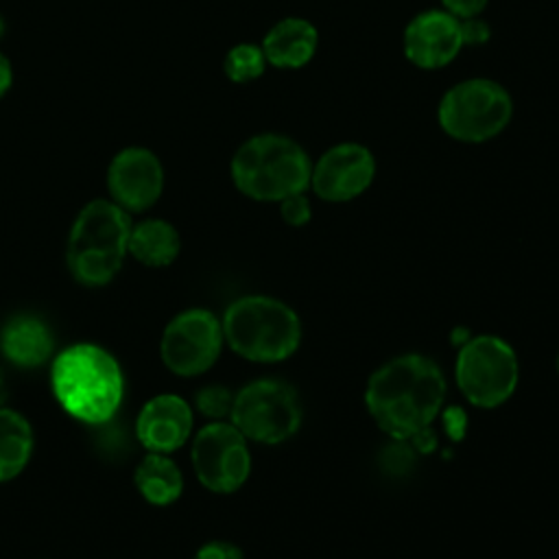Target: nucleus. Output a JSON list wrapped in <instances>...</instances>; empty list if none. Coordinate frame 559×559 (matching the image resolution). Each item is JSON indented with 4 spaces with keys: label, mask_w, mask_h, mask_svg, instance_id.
Wrapping results in <instances>:
<instances>
[{
    "label": "nucleus",
    "mask_w": 559,
    "mask_h": 559,
    "mask_svg": "<svg viewBox=\"0 0 559 559\" xmlns=\"http://www.w3.org/2000/svg\"><path fill=\"white\" fill-rule=\"evenodd\" d=\"M190 459L199 483L216 493L240 489L251 472L247 437L231 421L203 426L194 435Z\"/></svg>",
    "instance_id": "nucleus-9"
},
{
    "label": "nucleus",
    "mask_w": 559,
    "mask_h": 559,
    "mask_svg": "<svg viewBox=\"0 0 559 559\" xmlns=\"http://www.w3.org/2000/svg\"><path fill=\"white\" fill-rule=\"evenodd\" d=\"M197 411L214 421H223L231 415L234 406V393L223 384H207L203 386L194 397Z\"/></svg>",
    "instance_id": "nucleus-21"
},
{
    "label": "nucleus",
    "mask_w": 559,
    "mask_h": 559,
    "mask_svg": "<svg viewBox=\"0 0 559 559\" xmlns=\"http://www.w3.org/2000/svg\"><path fill=\"white\" fill-rule=\"evenodd\" d=\"M4 28H7V26H4V17L0 15V39H2V35H4Z\"/></svg>",
    "instance_id": "nucleus-28"
},
{
    "label": "nucleus",
    "mask_w": 559,
    "mask_h": 559,
    "mask_svg": "<svg viewBox=\"0 0 559 559\" xmlns=\"http://www.w3.org/2000/svg\"><path fill=\"white\" fill-rule=\"evenodd\" d=\"M0 349L4 358L22 369L41 367L50 360L55 349V336L50 328L31 314L13 317L0 332Z\"/></svg>",
    "instance_id": "nucleus-16"
},
{
    "label": "nucleus",
    "mask_w": 559,
    "mask_h": 559,
    "mask_svg": "<svg viewBox=\"0 0 559 559\" xmlns=\"http://www.w3.org/2000/svg\"><path fill=\"white\" fill-rule=\"evenodd\" d=\"M4 400V378H2V369H0V402Z\"/></svg>",
    "instance_id": "nucleus-27"
},
{
    "label": "nucleus",
    "mask_w": 559,
    "mask_h": 559,
    "mask_svg": "<svg viewBox=\"0 0 559 559\" xmlns=\"http://www.w3.org/2000/svg\"><path fill=\"white\" fill-rule=\"evenodd\" d=\"M50 386L59 406L83 424H107L124 397L118 360L96 343H74L50 367Z\"/></svg>",
    "instance_id": "nucleus-2"
},
{
    "label": "nucleus",
    "mask_w": 559,
    "mask_h": 559,
    "mask_svg": "<svg viewBox=\"0 0 559 559\" xmlns=\"http://www.w3.org/2000/svg\"><path fill=\"white\" fill-rule=\"evenodd\" d=\"M376 177L371 151L356 142H343L328 148L312 164L310 186L323 201L341 203L360 197Z\"/></svg>",
    "instance_id": "nucleus-12"
},
{
    "label": "nucleus",
    "mask_w": 559,
    "mask_h": 559,
    "mask_svg": "<svg viewBox=\"0 0 559 559\" xmlns=\"http://www.w3.org/2000/svg\"><path fill=\"white\" fill-rule=\"evenodd\" d=\"M264 68H266V57L262 52V46L247 44V41L229 48L223 61V70L227 79L234 83H249L262 76Z\"/></svg>",
    "instance_id": "nucleus-20"
},
{
    "label": "nucleus",
    "mask_w": 559,
    "mask_h": 559,
    "mask_svg": "<svg viewBox=\"0 0 559 559\" xmlns=\"http://www.w3.org/2000/svg\"><path fill=\"white\" fill-rule=\"evenodd\" d=\"M511 116L509 92L491 79H467L452 85L437 107V122L445 135L469 144L496 138Z\"/></svg>",
    "instance_id": "nucleus-6"
},
{
    "label": "nucleus",
    "mask_w": 559,
    "mask_h": 559,
    "mask_svg": "<svg viewBox=\"0 0 559 559\" xmlns=\"http://www.w3.org/2000/svg\"><path fill=\"white\" fill-rule=\"evenodd\" d=\"M461 33H463V44H483L489 39V26L480 17L461 20Z\"/></svg>",
    "instance_id": "nucleus-25"
},
{
    "label": "nucleus",
    "mask_w": 559,
    "mask_h": 559,
    "mask_svg": "<svg viewBox=\"0 0 559 559\" xmlns=\"http://www.w3.org/2000/svg\"><path fill=\"white\" fill-rule=\"evenodd\" d=\"M131 216L111 199H94L76 214L66 247L70 275L83 286L109 284L127 255Z\"/></svg>",
    "instance_id": "nucleus-3"
},
{
    "label": "nucleus",
    "mask_w": 559,
    "mask_h": 559,
    "mask_svg": "<svg viewBox=\"0 0 559 559\" xmlns=\"http://www.w3.org/2000/svg\"><path fill=\"white\" fill-rule=\"evenodd\" d=\"M319 44L317 28L304 17H284L262 39V52L266 63L284 70H297L306 66Z\"/></svg>",
    "instance_id": "nucleus-15"
},
{
    "label": "nucleus",
    "mask_w": 559,
    "mask_h": 559,
    "mask_svg": "<svg viewBox=\"0 0 559 559\" xmlns=\"http://www.w3.org/2000/svg\"><path fill=\"white\" fill-rule=\"evenodd\" d=\"M280 212H282V218L293 225V227H301L310 221L312 216V210H310V201L304 192H297V194H290L286 197L284 201H280Z\"/></svg>",
    "instance_id": "nucleus-22"
},
{
    "label": "nucleus",
    "mask_w": 559,
    "mask_h": 559,
    "mask_svg": "<svg viewBox=\"0 0 559 559\" xmlns=\"http://www.w3.org/2000/svg\"><path fill=\"white\" fill-rule=\"evenodd\" d=\"M109 199L122 210L144 212L157 203L164 190V166L146 146L118 151L107 166Z\"/></svg>",
    "instance_id": "nucleus-11"
},
{
    "label": "nucleus",
    "mask_w": 559,
    "mask_h": 559,
    "mask_svg": "<svg viewBox=\"0 0 559 559\" xmlns=\"http://www.w3.org/2000/svg\"><path fill=\"white\" fill-rule=\"evenodd\" d=\"M35 445L28 419L7 406H0V483L22 474Z\"/></svg>",
    "instance_id": "nucleus-19"
},
{
    "label": "nucleus",
    "mask_w": 559,
    "mask_h": 559,
    "mask_svg": "<svg viewBox=\"0 0 559 559\" xmlns=\"http://www.w3.org/2000/svg\"><path fill=\"white\" fill-rule=\"evenodd\" d=\"M441 2L445 7L443 11H448L450 15L459 17V20L476 17L487 7V0H441Z\"/></svg>",
    "instance_id": "nucleus-24"
},
{
    "label": "nucleus",
    "mask_w": 559,
    "mask_h": 559,
    "mask_svg": "<svg viewBox=\"0 0 559 559\" xmlns=\"http://www.w3.org/2000/svg\"><path fill=\"white\" fill-rule=\"evenodd\" d=\"M229 419L247 439L275 445L297 432L301 402L288 382L262 378L234 395Z\"/></svg>",
    "instance_id": "nucleus-8"
},
{
    "label": "nucleus",
    "mask_w": 559,
    "mask_h": 559,
    "mask_svg": "<svg viewBox=\"0 0 559 559\" xmlns=\"http://www.w3.org/2000/svg\"><path fill=\"white\" fill-rule=\"evenodd\" d=\"M557 371H559V354H557Z\"/></svg>",
    "instance_id": "nucleus-29"
},
{
    "label": "nucleus",
    "mask_w": 559,
    "mask_h": 559,
    "mask_svg": "<svg viewBox=\"0 0 559 559\" xmlns=\"http://www.w3.org/2000/svg\"><path fill=\"white\" fill-rule=\"evenodd\" d=\"M463 48L461 20L443 9L415 15L404 28V55L421 70H437L456 59Z\"/></svg>",
    "instance_id": "nucleus-13"
},
{
    "label": "nucleus",
    "mask_w": 559,
    "mask_h": 559,
    "mask_svg": "<svg viewBox=\"0 0 559 559\" xmlns=\"http://www.w3.org/2000/svg\"><path fill=\"white\" fill-rule=\"evenodd\" d=\"M13 85V66L4 52H0V98L11 90Z\"/></svg>",
    "instance_id": "nucleus-26"
},
{
    "label": "nucleus",
    "mask_w": 559,
    "mask_h": 559,
    "mask_svg": "<svg viewBox=\"0 0 559 559\" xmlns=\"http://www.w3.org/2000/svg\"><path fill=\"white\" fill-rule=\"evenodd\" d=\"M181 238L175 225L164 218H144L131 225L127 253L144 266L162 269L177 260Z\"/></svg>",
    "instance_id": "nucleus-17"
},
{
    "label": "nucleus",
    "mask_w": 559,
    "mask_h": 559,
    "mask_svg": "<svg viewBox=\"0 0 559 559\" xmlns=\"http://www.w3.org/2000/svg\"><path fill=\"white\" fill-rule=\"evenodd\" d=\"M445 397V380L435 360L404 354L371 373L365 404L373 421L393 439H415L428 430Z\"/></svg>",
    "instance_id": "nucleus-1"
},
{
    "label": "nucleus",
    "mask_w": 559,
    "mask_h": 559,
    "mask_svg": "<svg viewBox=\"0 0 559 559\" xmlns=\"http://www.w3.org/2000/svg\"><path fill=\"white\" fill-rule=\"evenodd\" d=\"M456 384L463 395L480 408L504 404L518 386V356L513 347L491 334L463 343L454 365Z\"/></svg>",
    "instance_id": "nucleus-7"
},
{
    "label": "nucleus",
    "mask_w": 559,
    "mask_h": 559,
    "mask_svg": "<svg viewBox=\"0 0 559 559\" xmlns=\"http://www.w3.org/2000/svg\"><path fill=\"white\" fill-rule=\"evenodd\" d=\"M192 424L194 415L190 404L175 393H162L142 406L135 435L148 452L170 454L190 439Z\"/></svg>",
    "instance_id": "nucleus-14"
},
{
    "label": "nucleus",
    "mask_w": 559,
    "mask_h": 559,
    "mask_svg": "<svg viewBox=\"0 0 559 559\" xmlns=\"http://www.w3.org/2000/svg\"><path fill=\"white\" fill-rule=\"evenodd\" d=\"M225 343L253 362H280L293 356L301 341L297 312L280 299L247 295L231 301L221 319Z\"/></svg>",
    "instance_id": "nucleus-5"
},
{
    "label": "nucleus",
    "mask_w": 559,
    "mask_h": 559,
    "mask_svg": "<svg viewBox=\"0 0 559 559\" xmlns=\"http://www.w3.org/2000/svg\"><path fill=\"white\" fill-rule=\"evenodd\" d=\"M133 483L140 496L155 504L166 507L179 500L183 491V474L177 463L162 452H148L133 472Z\"/></svg>",
    "instance_id": "nucleus-18"
},
{
    "label": "nucleus",
    "mask_w": 559,
    "mask_h": 559,
    "mask_svg": "<svg viewBox=\"0 0 559 559\" xmlns=\"http://www.w3.org/2000/svg\"><path fill=\"white\" fill-rule=\"evenodd\" d=\"M234 186L253 201H284L306 192L312 162L301 144L282 133H260L238 146L231 157Z\"/></svg>",
    "instance_id": "nucleus-4"
},
{
    "label": "nucleus",
    "mask_w": 559,
    "mask_h": 559,
    "mask_svg": "<svg viewBox=\"0 0 559 559\" xmlns=\"http://www.w3.org/2000/svg\"><path fill=\"white\" fill-rule=\"evenodd\" d=\"M225 336L218 317L205 308H190L170 319L159 341L164 365L183 378L207 371L221 356Z\"/></svg>",
    "instance_id": "nucleus-10"
},
{
    "label": "nucleus",
    "mask_w": 559,
    "mask_h": 559,
    "mask_svg": "<svg viewBox=\"0 0 559 559\" xmlns=\"http://www.w3.org/2000/svg\"><path fill=\"white\" fill-rule=\"evenodd\" d=\"M194 559H245L242 550L231 544V542H223V539H214V542H207L203 544Z\"/></svg>",
    "instance_id": "nucleus-23"
}]
</instances>
